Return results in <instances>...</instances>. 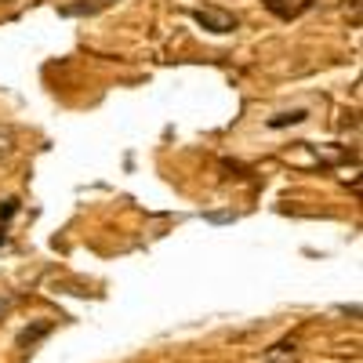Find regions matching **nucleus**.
Returning <instances> with one entry per match:
<instances>
[{
	"instance_id": "4",
	"label": "nucleus",
	"mask_w": 363,
	"mask_h": 363,
	"mask_svg": "<svg viewBox=\"0 0 363 363\" xmlns=\"http://www.w3.org/2000/svg\"><path fill=\"white\" fill-rule=\"evenodd\" d=\"M48 330H51V323H37L33 330H22V338H18V342H22V345H33L40 335H48Z\"/></svg>"
},
{
	"instance_id": "3",
	"label": "nucleus",
	"mask_w": 363,
	"mask_h": 363,
	"mask_svg": "<svg viewBox=\"0 0 363 363\" xmlns=\"http://www.w3.org/2000/svg\"><path fill=\"white\" fill-rule=\"evenodd\" d=\"M11 149H15V131L11 128H0V160L11 157Z\"/></svg>"
},
{
	"instance_id": "5",
	"label": "nucleus",
	"mask_w": 363,
	"mask_h": 363,
	"mask_svg": "<svg viewBox=\"0 0 363 363\" xmlns=\"http://www.w3.org/2000/svg\"><path fill=\"white\" fill-rule=\"evenodd\" d=\"M15 211H18V200H4V207H0V225H4Z\"/></svg>"
},
{
	"instance_id": "6",
	"label": "nucleus",
	"mask_w": 363,
	"mask_h": 363,
	"mask_svg": "<svg viewBox=\"0 0 363 363\" xmlns=\"http://www.w3.org/2000/svg\"><path fill=\"white\" fill-rule=\"evenodd\" d=\"M8 306H11V301H8V298H0V313H4Z\"/></svg>"
},
{
	"instance_id": "1",
	"label": "nucleus",
	"mask_w": 363,
	"mask_h": 363,
	"mask_svg": "<svg viewBox=\"0 0 363 363\" xmlns=\"http://www.w3.org/2000/svg\"><path fill=\"white\" fill-rule=\"evenodd\" d=\"M193 18L203 29H211V33H233V29H236V15L218 11V8H200V11H193Z\"/></svg>"
},
{
	"instance_id": "7",
	"label": "nucleus",
	"mask_w": 363,
	"mask_h": 363,
	"mask_svg": "<svg viewBox=\"0 0 363 363\" xmlns=\"http://www.w3.org/2000/svg\"><path fill=\"white\" fill-rule=\"evenodd\" d=\"M0 244H4V229H0Z\"/></svg>"
},
{
	"instance_id": "2",
	"label": "nucleus",
	"mask_w": 363,
	"mask_h": 363,
	"mask_svg": "<svg viewBox=\"0 0 363 363\" xmlns=\"http://www.w3.org/2000/svg\"><path fill=\"white\" fill-rule=\"evenodd\" d=\"M309 120V109H291V113H277L269 116V128H287V124H306Z\"/></svg>"
},
{
	"instance_id": "8",
	"label": "nucleus",
	"mask_w": 363,
	"mask_h": 363,
	"mask_svg": "<svg viewBox=\"0 0 363 363\" xmlns=\"http://www.w3.org/2000/svg\"><path fill=\"white\" fill-rule=\"evenodd\" d=\"M102 4H109V0H102Z\"/></svg>"
}]
</instances>
